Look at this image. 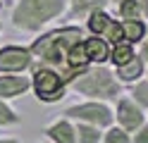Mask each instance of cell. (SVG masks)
I'll use <instances>...</instances> for the list:
<instances>
[{
	"label": "cell",
	"instance_id": "obj_1",
	"mask_svg": "<svg viewBox=\"0 0 148 143\" xmlns=\"http://www.w3.org/2000/svg\"><path fill=\"white\" fill-rule=\"evenodd\" d=\"M81 41V31L74 26H67V29H60V31H50L41 38H36L34 45L29 48L34 57H38L43 67H60L64 69V62H67V53L74 43Z\"/></svg>",
	"mask_w": 148,
	"mask_h": 143
},
{
	"label": "cell",
	"instance_id": "obj_2",
	"mask_svg": "<svg viewBox=\"0 0 148 143\" xmlns=\"http://www.w3.org/2000/svg\"><path fill=\"white\" fill-rule=\"evenodd\" d=\"M69 88L74 93H79V95H84L86 100H117L119 95H122V86H119V81L115 79V74L108 69V67H93V69H88L77 76L72 83H69Z\"/></svg>",
	"mask_w": 148,
	"mask_h": 143
},
{
	"label": "cell",
	"instance_id": "obj_3",
	"mask_svg": "<svg viewBox=\"0 0 148 143\" xmlns=\"http://www.w3.org/2000/svg\"><path fill=\"white\" fill-rule=\"evenodd\" d=\"M62 10L64 0H19V5L12 12V24L22 31H38Z\"/></svg>",
	"mask_w": 148,
	"mask_h": 143
},
{
	"label": "cell",
	"instance_id": "obj_4",
	"mask_svg": "<svg viewBox=\"0 0 148 143\" xmlns=\"http://www.w3.org/2000/svg\"><path fill=\"white\" fill-rule=\"evenodd\" d=\"M62 117H67L69 122H81V124H91V127L98 129H108L112 127V107L103 100H81L74 103L69 107H64Z\"/></svg>",
	"mask_w": 148,
	"mask_h": 143
},
{
	"label": "cell",
	"instance_id": "obj_5",
	"mask_svg": "<svg viewBox=\"0 0 148 143\" xmlns=\"http://www.w3.org/2000/svg\"><path fill=\"white\" fill-rule=\"evenodd\" d=\"M31 88L36 93V100L38 103H58L64 98V91H67V83L60 79L58 69H50V67H38L31 76Z\"/></svg>",
	"mask_w": 148,
	"mask_h": 143
},
{
	"label": "cell",
	"instance_id": "obj_6",
	"mask_svg": "<svg viewBox=\"0 0 148 143\" xmlns=\"http://www.w3.org/2000/svg\"><path fill=\"white\" fill-rule=\"evenodd\" d=\"M117 105L112 107V119L119 129H124L127 133H134L141 124L148 119L146 117V112L138 107V105L129 98V95H119V98L115 100Z\"/></svg>",
	"mask_w": 148,
	"mask_h": 143
},
{
	"label": "cell",
	"instance_id": "obj_7",
	"mask_svg": "<svg viewBox=\"0 0 148 143\" xmlns=\"http://www.w3.org/2000/svg\"><path fill=\"white\" fill-rule=\"evenodd\" d=\"M34 64V55L29 48L5 45L0 48V74H24Z\"/></svg>",
	"mask_w": 148,
	"mask_h": 143
},
{
	"label": "cell",
	"instance_id": "obj_8",
	"mask_svg": "<svg viewBox=\"0 0 148 143\" xmlns=\"http://www.w3.org/2000/svg\"><path fill=\"white\" fill-rule=\"evenodd\" d=\"M31 88V76L26 74H0V100L19 98Z\"/></svg>",
	"mask_w": 148,
	"mask_h": 143
},
{
	"label": "cell",
	"instance_id": "obj_9",
	"mask_svg": "<svg viewBox=\"0 0 148 143\" xmlns=\"http://www.w3.org/2000/svg\"><path fill=\"white\" fill-rule=\"evenodd\" d=\"M43 136L48 138V143H74V122L58 117L43 127Z\"/></svg>",
	"mask_w": 148,
	"mask_h": 143
},
{
	"label": "cell",
	"instance_id": "obj_10",
	"mask_svg": "<svg viewBox=\"0 0 148 143\" xmlns=\"http://www.w3.org/2000/svg\"><path fill=\"white\" fill-rule=\"evenodd\" d=\"M84 53H86L88 64H103L108 57H110L108 41H105V38H100V36L86 38V41H84Z\"/></svg>",
	"mask_w": 148,
	"mask_h": 143
},
{
	"label": "cell",
	"instance_id": "obj_11",
	"mask_svg": "<svg viewBox=\"0 0 148 143\" xmlns=\"http://www.w3.org/2000/svg\"><path fill=\"white\" fill-rule=\"evenodd\" d=\"M143 69H146V64H143V60L138 55H134V60H129L127 64H122V67H115V79L119 81V83H136L138 79H141V74H143Z\"/></svg>",
	"mask_w": 148,
	"mask_h": 143
},
{
	"label": "cell",
	"instance_id": "obj_12",
	"mask_svg": "<svg viewBox=\"0 0 148 143\" xmlns=\"http://www.w3.org/2000/svg\"><path fill=\"white\" fill-rule=\"evenodd\" d=\"M100 141H103V129L74 122V143H100Z\"/></svg>",
	"mask_w": 148,
	"mask_h": 143
},
{
	"label": "cell",
	"instance_id": "obj_13",
	"mask_svg": "<svg viewBox=\"0 0 148 143\" xmlns=\"http://www.w3.org/2000/svg\"><path fill=\"white\" fill-rule=\"evenodd\" d=\"M134 45L132 43H127V41H122V43H117L112 50H110V57L108 60L112 62L115 67H122V64H127L129 60H134Z\"/></svg>",
	"mask_w": 148,
	"mask_h": 143
},
{
	"label": "cell",
	"instance_id": "obj_14",
	"mask_svg": "<svg viewBox=\"0 0 148 143\" xmlns=\"http://www.w3.org/2000/svg\"><path fill=\"white\" fill-rule=\"evenodd\" d=\"M122 34H124V41L127 43H141L143 36H146V26L143 22H138V19H132V22H124L122 24Z\"/></svg>",
	"mask_w": 148,
	"mask_h": 143
},
{
	"label": "cell",
	"instance_id": "obj_15",
	"mask_svg": "<svg viewBox=\"0 0 148 143\" xmlns=\"http://www.w3.org/2000/svg\"><path fill=\"white\" fill-rule=\"evenodd\" d=\"M129 98H132V100L138 105V107L146 112V110H148V79H146V81H136V83H132Z\"/></svg>",
	"mask_w": 148,
	"mask_h": 143
},
{
	"label": "cell",
	"instance_id": "obj_16",
	"mask_svg": "<svg viewBox=\"0 0 148 143\" xmlns=\"http://www.w3.org/2000/svg\"><path fill=\"white\" fill-rule=\"evenodd\" d=\"M22 122V117L17 114V110L12 107L7 100H0V127H17Z\"/></svg>",
	"mask_w": 148,
	"mask_h": 143
},
{
	"label": "cell",
	"instance_id": "obj_17",
	"mask_svg": "<svg viewBox=\"0 0 148 143\" xmlns=\"http://www.w3.org/2000/svg\"><path fill=\"white\" fill-rule=\"evenodd\" d=\"M100 143H132V133H127L117 124H112V127L103 129V141Z\"/></svg>",
	"mask_w": 148,
	"mask_h": 143
},
{
	"label": "cell",
	"instance_id": "obj_18",
	"mask_svg": "<svg viewBox=\"0 0 148 143\" xmlns=\"http://www.w3.org/2000/svg\"><path fill=\"white\" fill-rule=\"evenodd\" d=\"M110 24H112V19H110L105 12H98V10H96V12H91L88 29H91V31H93L96 36H103V34L108 31V26H110Z\"/></svg>",
	"mask_w": 148,
	"mask_h": 143
},
{
	"label": "cell",
	"instance_id": "obj_19",
	"mask_svg": "<svg viewBox=\"0 0 148 143\" xmlns=\"http://www.w3.org/2000/svg\"><path fill=\"white\" fill-rule=\"evenodd\" d=\"M119 14H122L127 22L138 19V14H141V5H138L136 0H122V3H119Z\"/></svg>",
	"mask_w": 148,
	"mask_h": 143
},
{
	"label": "cell",
	"instance_id": "obj_20",
	"mask_svg": "<svg viewBox=\"0 0 148 143\" xmlns=\"http://www.w3.org/2000/svg\"><path fill=\"white\" fill-rule=\"evenodd\" d=\"M103 38H105V41H112L115 45H117V43H122V41H124V34H122V24L112 22V24L108 26V31L103 34Z\"/></svg>",
	"mask_w": 148,
	"mask_h": 143
},
{
	"label": "cell",
	"instance_id": "obj_21",
	"mask_svg": "<svg viewBox=\"0 0 148 143\" xmlns=\"http://www.w3.org/2000/svg\"><path fill=\"white\" fill-rule=\"evenodd\" d=\"M132 143H148V119L132 133Z\"/></svg>",
	"mask_w": 148,
	"mask_h": 143
},
{
	"label": "cell",
	"instance_id": "obj_22",
	"mask_svg": "<svg viewBox=\"0 0 148 143\" xmlns=\"http://www.w3.org/2000/svg\"><path fill=\"white\" fill-rule=\"evenodd\" d=\"M141 43H143V45H141V55H138V57H141V60L146 62V60H148V38H143Z\"/></svg>",
	"mask_w": 148,
	"mask_h": 143
},
{
	"label": "cell",
	"instance_id": "obj_23",
	"mask_svg": "<svg viewBox=\"0 0 148 143\" xmlns=\"http://www.w3.org/2000/svg\"><path fill=\"white\" fill-rule=\"evenodd\" d=\"M0 143H22V141H17L14 136H0Z\"/></svg>",
	"mask_w": 148,
	"mask_h": 143
},
{
	"label": "cell",
	"instance_id": "obj_24",
	"mask_svg": "<svg viewBox=\"0 0 148 143\" xmlns=\"http://www.w3.org/2000/svg\"><path fill=\"white\" fill-rule=\"evenodd\" d=\"M0 31H3V24H0Z\"/></svg>",
	"mask_w": 148,
	"mask_h": 143
},
{
	"label": "cell",
	"instance_id": "obj_25",
	"mask_svg": "<svg viewBox=\"0 0 148 143\" xmlns=\"http://www.w3.org/2000/svg\"><path fill=\"white\" fill-rule=\"evenodd\" d=\"M36 143H41V141H36Z\"/></svg>",
	"mask_w": 148,
	"mask_h": 143
}]
</instances>
